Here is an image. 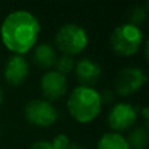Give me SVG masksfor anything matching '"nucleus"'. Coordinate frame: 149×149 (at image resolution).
I'll return each mask as SVG.
<instances>
[{
	"mask_svg": "<svg viewBox=\"0 0 149 149\" xmlns=\"http://www.w3.org/2000/svg\"><path fill=\"white\" fill-rule=\"evenodd\" d=\"M39 31V22L31 13L16 10L4 18L0 28V36L4 46L9 51L22 55L36 45Z\"/></svg>",
	"mask_w": 149,
	"mask_h": 149,
	"instance_id": "1",
	"label": "nucleus"
},
{
	"mask_svg": "<svg viewBox=\"0 0 149 149\" xmlns=\"http://www.w3.org/2000/svg\"><path fill=\"white\" fill-rule=\"evenodd\" d=\"M102 107L100 93L93 88L77 86L70 94L67 109L71 116L79 123H89L98 116Z\"/></svg>",
	"mask_w": 149,
	"mask_h": 149,
	"instance_id": "2",
	"label": "nucleus"
},
{
	"mask_svg": "<svg viewBox=\"0 0 149 149\" xmlns=\"http://www.w3.org/2000/svg\"><path fill=\"white\" fill-rule=\"evenodd\" d=\"M143 42V33L132 24L120 25L113 31L110 43L113 51L119 56H131L136 54Z\"/></svg>",
	"mask_w": 149,
	"mask_h": 149,
	"instance_id": "3",
	"label": "nucleus"
},
{
	"mask_svg": "<svg viewBox=\"0 0 149 149\" xmlns=\"http://www.w3.org/2000/svg\"><path fill=\"white\" fill-rule=\"evenodd\" d=\"M55 45L63 54H65L67 56H72L80 54L86 47L88 36L81 26L67 24L58 30L55 36Z\"/></svg>",
	"mask_w": 149,
	"mask_h": 149,
	"instance_id": "4",
	"label": "nucleus"
},
{
	"mask_svg": "<svg viewBox=\"0 0 149 149\" xmlns=\"http://www.w3.org/2000/svg\"><path fill=\"white\" fill-rule=\"evenodd\" d=\"M25 118L33 126L46 128L56 122L58 113L54 106L47 101L33 100L25 106Z\"/></svg>",
	"mask_w": 149,
	"mask_h": 149,
	"instance_id": "5",
	"label": "nucleus"
},
{
	"mask_svg": "<svg viewBox=\"0 0 149 149\" xmlns=\"http://www.w3.org/2000/svg\"><path fill=\"white\" fill-rule=\"evenodd\" d=\"M147 81V76L139 68H124L115 79V92L122 97L131 95L140 89Z\"/></svg>",
	"mask_w": 149,
	"mask_h": 149,
	"instance_id": "6",
	"label": "nucleus"
},
{
	"mask_svg": "<svg viewBox=\"0 0 149 149\" xmlns=\"http://www.w3.org/2000/svg\"><path fill=\"white\" fill-rule=\"evenodd\" d=\"M136 110L128 103H118L110 110L107 116V123L115 132L126 131L131 128L136 122Z\"/></svg>",
	"mask_w": 149,
	"mask_h": 149,
	"instance_id": "7",
	"label": "nucleus"
},
{
	"mask_svg": "<svg viewBox=\"0 0 149 149\" xmlns=\"http://www.w3.org/2000/svg\"><path fill=\"white\" fill-rule=\"evenodd\" d=\"M42 93L49 100H59L67 92V79L56 71H49L41 79Z\"/></svg>",
	"mask_w": 149,
	"mask_h": 149,
	"instance_id": "8",
	"label": "nucleus"
},
{
	"mask_svg": "<svg viewBox=\"0 0 149 149\" xmlns=\"http://www.w3.org/2000/svg\"><path fill=\"white\" fill-rule=\"evenodd\" d=\"M29 76V64L21 55L12 56L5 64L4 77L9 85L17 86L25 82Z\"/></svg>",
	"mask_w": 149,
	"mask_h": 149,
	"instance_id": "9",
	"label": "nucleus"
},
{
	"mask_svg": "<svg viewBox=\"0 0 149 149\" xmlns=\"http://www.w3.org/2000/svg\"><path fill=\"white\" fill-rule=\"evenodd\" d=\"M76 76L81 86H93L101 77V68L90 59H82L76 64Z\"/></svg>",
	"mask_w": 149,
	"mask_h": 149,
	"instance_id": "10",
	"label": "nucleus"
},
{
	"mask_svg": "<svg viewBox=\"0 0 149 149\" xmlns=\"http://www.w3.org/2000/svg\"><path fill=\"white\" fill-rule=\"evenodd\" d=\"M33 60L37 65L42 68H50L56 62V54L50 45H39L36 47Z\"/></svg>",
	"mask_w": 149,
	"mask_h": 149,
	"instance_id": "11",
	"label": "nucleus"
},
{
	"mask_svg": "<svg viewBox=\"0 0 149 149\" xmlns=\"http://www.w3.org/2000/svg\"><path fill=\"white\" fill-rule=\"evenodd\" d=\"M97 149H130L126 139L118 132H107L98 140Z\"/></svg>",
	"mask_w": 149,
	"mask_h": 149,
	"instance_id": "12",
	"label": "nucleus"
},
{
	"mask_svg": "<svg viewBox=\"0 0 149 149\" xmlns=\"http://www.w3.org/2000/svg\"><path fill=\"white\" fill-rule=\"evenodd\" d=\"M148 131L147 128L143 127H137V128L132 130L128 134V137L126 139L127 144L130 149H145L148 145Z\"/></svg>",
	"mask_w": 149,
	"mask_h": 149,
	"instance_id": "13",
	"label": "nucleus"
},
{
	"mask_svg": "<svg viewBox=\"0 0 149 149\" xmlns=\"http://www.w3.org/2000/svg\"><path fill=\"white\" fill-rule=\"evenodd\" d=\"M54 65H55V68H56V72H59V73H62L65 76V74H68L74 68V62L71 56L64 55V56L56 59V62H55Z\"/></svg>",
	"mask_w": 149,
	"mask_h": 149,
	"instance_id": "14",
	"label": "nucleus"
},
{
	"mask_svg": "<svg viewBox=\"0 0 149 149\" xmlns=\"http://www.w3.org/2000/svg\"><path fill=\"white\" fill-rule=\"evenodd\" d=\"M70 139H68L67 135H63V134H59L52 139L51 141V145L54 149H65L70 145Z\"/></svg>",
	"mask_w": 149,
	"mask_h": 149,
	"instance_id": "15",
	"label": "nucleus"
},
{
	"mask_svg": "<svg viewBox=\"0 0 149 149\" xmlns=\"http://www.w3.org/2000/svg\"><path fill=\"white\" fill-rule=\"evenodd\" d=\"M145 16H147L145 10L143 9L141 7H136L134 10H132V13H131V22H132V25L136 26L137 24H141L143 21L145 20Z\"/></svg>",
	"mask_w": 149,
	"mask_h": 149,
	"instance_id": "16",
	"label": "nucleus"
},
{
	"mask_svg": "<svg viewBox=\"0 0 149 149\" xmlns=\"http://www.w3.org/2000/svg\"><path fill=\"white\" fill-rule=\"evenodd\" d=\"M28 149H54L50 141H37L31 144Z\"/></svg>",
	"mask_w": 149,
	"mask_h": 149,
	"instance_id": "17",
	"label": "nucleus"
},
{
	"mask_svg": "<svg viewBox=\"0 0 149 149\" xmlns=\"http://www.w3.org/2000/svg\"><path fill=\"white\" fill-rule=\"evenodd\" d=\"M100 98H101V103H102V102H106V101H107V103H110L111 101H113V95H111V92H110V90H105L102 95L100 94Z\"/></svg>",
	"mask_w": 149,
	"mask_h": 149,
	"instance_id": "18",
	"label": "nucleus"
},
{
	"mask_svg": "<svg viewBox=\"0 0 149 149\" xmlns=\"http://www.w3.org/2000/svg\"><path fill=\"white\" fill-rule=\"evenodd\" d=\"M65 149H85V148L80 144H70Z\"/></svg>",
	"mask_w": 149,
	"mask_h": 149,
	"instance_id": "19",
	"label": "nucleus"
},
{
	"mask_svg": "<svg viewBox=\"0 0 149 149\" xmlns=\"http://www.w3.org/2000/svg\"><path fill=\"white\" fill-rule=\"evenodd\" d=\"M143 115H144L145 120H147V119H148V109H147V107L143 109Z\"/></svg>",
	"mask_w": 149,
	"mask_h": 149,
	"instance_id": "20",
	"label": "nucleus"
},
{
	"mask_svg": "<svg viewBox=\"0 0 149 149\" xmlns=\"http://www.w3.org/2000/svg\"><path fill=\"white\" fill-rule=\"evenodd\" d=\"M1 103H3V92L0 89V106H1Z\"/></svg>",
	"mask_w": 149,
	"mask_h": 149,
	"instance_id": "21",
	"label": "nucleus"
}]
</instances>
